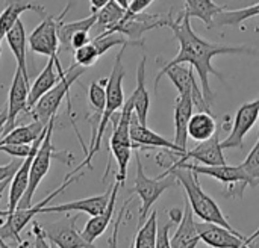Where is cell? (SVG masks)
I'll return each instance as SVG.
<instances>
[{
	"label": "cell",
	"mask_w": 259,
	"mask_h": 248,
	"mask_svg": "<svg viewBox=\"0 0 259 248\" xmlns=\"http://www.w3.org/2000/svg\"><path fill=\"white\" fill-rule=\"evenodd\" d=\"M73 58H74L76 65L88 68V67H91V65H94L97 62V59L100 58V53H99L97 47L94 45V42L91 41L90 44H87V45H83L80 48H76L73 52Z\"/></svg>",
	"instance_id": "cell-37"
},
{
	"label": "cell",
	"mask_w": 259,
	"mask_h": 248,
	"mask_svg": "<svg viewBox=\"0 0 259 248\" xmlns=\"http://www.w3.org/2000/svg\"><path fill=\"white\" fill-rule=\"evenodd\" d=\"M32 147L33 144H5V145H0V152L9 156H14L17 159H24L30 155Z\"/></svg>",
	"instance_id": "cell-39"
},
{
	"label": "cell",
	"mask_w": 259,
	"mask_h": 248,
	"mask_svg": "<svg viewBox=\"0 0 259 248\" xmlns=\"http://www.w3.org/2000/svg\"><path fill=\"white\" fill-rule=\"evenodd\" d=\"M135 164H137V174H135V182L134 188L131 189L132 194H137L141 200V209H140V220H138V227L147 220L150 214V208L156 203V200L171 186L178 183L176 177L173 174H168L165 177H156L152 179L144 173V167L141 162V158L137 155L135 156Z\"/></svg>",
	"instance_id": "cell-5"
},
{
	"label": "cell",
	"mask_w": 259,
	"mask_h": 248,
	"mask_svg": "<svg viewBox=\"0 0 259 248\" xmlns=\"http://www.w3.org/2000/svg\"><path fill=\"white\" fill-rule=\"evenodd\" d=\"M0 56H2V44H0Z\"/></svg>",
	"instance_id": "cell-49"
},
{
	"label": "cell",
	"mask_w": 259,
	"mask_h": 248,
	"mask_svg": "<svg viewBox=\"0 0 259 248\" xmlns=\"http://www.w3.org/2000/svg\"><path fill=\"white\" fill-rule=\"evenodd\" d=\"M61 79H62V77H61L59 71L56 70L55 59H53V58H49L47 65L44 67V70L38 74L36 80H35V82L30 85V88H29L27 111H30V109L38 103V100H39L47 91H50Z\"/></svg>",
	"instance_id": "cell-24"
},
{
	"label": "cell",
	"mask_w": 259,
	"mask_h": 248,
	"mask_svg": "<svg viewBox=\"0 0 259 248\" xmlns=\"http://www.w3.org/2000/svg\"><path fill=\"white\" fill-rule=\"evenodd\" d=\"M241 167L256 183H259V136L256 144L253 145V148L250 150V153L247 155V158L244 159Z\"/></svg>",
	"instance_id": "cell-38"
},
{
	"label": "cell",
	"mask_w": 259,
	"mask_h": 248,
	"mask_svg": "<svg viewBox=\"0 0 259 248\" xmlns=\"http://www.w3.org/2000/svg\"><path fill=\"white\" fill-rule=\"evenodd\" d=\"M200 238L197 233L196 221H194V212L185 199V208H184V217L181 223L178 224V229L171 238V248H196Z\"/></svg>",
	"instance_id": "cell-23"
},
{
	"label": "cell",
	"mask_w": 259,
	"mask_h": 248,
	"mask_svg": "<svg viewBox=\"0 0 259 248\" xmlns=\"http://www.w3.org/2000/svg\"><path fill=\"white\" fill-rule=\"evenodd\" d=\"M111 192H112V186L100 195H94V197L70 202V203L55 205V206H46L41 209L39 214H67V212L74 211V212H85L90 217H96L106 209L109 199H111Z\"/></svg>",
	"instance_id": "cell-19"
},
{
	"label": "cell",
	"mask_w": 259,
	"mask_h": 248,
	"mask_svg": "<svg viewBox=\"0 0 259 248\" xmlns=\"http://www.w3.org/2000/svg\"><path fill=\"white\" fill-rule=\"evenodd\" d=\"M158 236V214L153 211L147 220L138 227L132 248H155Z\"/></svg>",
	"instance_id": "cell-32"
},
{
	"label": "cell",
	"mask_w": 259,
	"mask_h": 248,
	"mask_svg": "<svg viewBox=\"0 0 259 248\" xmlns=\"http://www.w3.org/2000/svg\"><path fill=\"white\" fill-rule=\"evenodd\" d=\"M96 20H97V15L96 14H91L90 17L87 18H82V20H77V21H71V23H61L59 29H58V38H59V52H70L71 47H70V41H71V36L79 32V30H91L96 24Z\"/></svg>",
	"instance_id": "cell-31"
},
{
	"label": "cell",
	"mask_w": 259,
	"mask_h": 248,
	"mask_svg": "<svg viewBox=\"0 0 259 248\" xmlns=\"http://www.w3.org/2000/svg\"><path fill=\"white\" fill-rule=\"evenodd\" d=\"M93 42L97 47L100 56L105 55L112 47H117V45H121V47H127V45H140V47H143L144 45V41H132L127 36H124L123 33H118V32H102L96 38H93Z\"/></svg>",
	"instance_id": "cell-33"
},
{
	"label": "cell",
	"mask_w": 259,
	"mask_h": 248,
	"mask_svg": "<svg viewBox=\"0 0 259 248\" xmlns=\"http://www.w3.org/2000/svg\"><path fill=\"white\" fill-rule=\"evenodd\" d=\"M29 88H30V83L24 79L23 73L17 67L11 88H9V94H8V106H6L8 118H6V124H5L2 135H6L9 130H12L15 127V121H17L18 115L23 114L24 111H27Z\"/></svg>",
	"instance_id": "cell-15"
},
{
	"label": "cell",
	"mask_w": 259,
	"mask_h": 248,
	"mask_svg": "<svg viewBox=\"0 0 259 248\" xmlns=\"http://www.w3.org/2000/svg\"><path fill=\"white\" fill-rule=\"evenodd\" d=\"M170 18V12L168 14H135L131 17H123L115 26H112L109 30L105 32H118L123 33L124 36H127L132 41H143V35L152 29L156 27H167Z\"/></svg>",
	"instance_id": "cell-10"
},
{
	"label": "cell",
	"mask_w": 259,
	"mask_h": 248,
	"mask_svg": "<svg viewBox=\"0 0 259 248\" xmlns=\"http://www.w3.org/2000/svg\"><path fill=\"white\" fill-rule=\"evenodd\" d=\"M8 183H11V180H6V182L0 183V199H2V195H3V191H5V188L8 186Z\"/></svg>",
	"instance_id": "cell-47"
},
{
	"label": "cell",
	"mask_w": 259,
	"mask_h": 248,
	"mask_svg": "<svg viewBox=\"0 0 259 248\" xmlns=\"http://www.w3.org/2000/svg\"><path fill=\"white\" fill-rule=\"evenodd\" d=\"M76 221L77 215H74L73 218H65L56 223L46 224L42 227L46 239H49L58 248H96L82 236V233L77 232Z\"/></svg>",
	"instance_id": "cell-11"
},
{
	"label": "cell",
	"mask_w": 259,
	"mask_h": 248,
	"mask_svg": "<svg viewBox=\"0 0 259 248\" xmlns=\"http://www.w3.org/2000/svg\"><path fill=\"white\" fill-rule=\"evenodd\" d=\"M173 223H167L162 227H158V236H156V247L155 248H171V238H170V229Z\"/></svg>",
	"instance_id": "cell-40"
},
{
	"label": "cell",
	"mask_w": 259,
	"mask_h": 248,
	"mask_svg": "<svg viewBox=\"0 0 259 248\" xmlns=\"http://www.w3.org/2000/svg\"><path fill=\"white\" fill-rule=\"evenodd\" d=\"M111 0H90V3H91V12L93 14H96V12H99L105 5H108Z\"/></svg>",
	"instance_id": "cell-44"
},
{
	"label": "cell",
	"mask_w": 259,
	"mask_h": 248,
	"mask_svg": "<svg viewBox=\"0 0 259 248\" xmlns=\"http://www.w3.org/2000/svg\"><path fill=\"white\" fill-rule=\"evenodd\" d=\"M241 248H255V247H253V242H252V244H246L244 247H241Z\"/></svg>",
	"instance_id": "cell-48"
},
{
	"label": "cell",
	"mask_w": 259,
	"mask_h": 248,
	"mask_svg": "<svg viewBox=\"0 0 259 248\" xmlns=\"http://www.w3.org/2000/svg\"><path fill=\"white\" fill-rule=\"evenodd\" d=\"M146 61L147 58L143 56L138 68H137V88L131 94V98L134 102V112L138 118V121L144 126H147L149 111H150V95L146 88Z\"/></svg>",
	"instance_id": "cell-25"
},
{
	"label": "cell",
	"mask_w": 259,
	"mask_h": 248,
	"mask_svg": "<svg viewBox=\"0 0 259 248\" xmlns=\"http://www.w3.org/2000/svg\"><path fill=\"white\" fill-rule=\"evenodd\" d=\"M259 118V98L244 103L235 115L232 130L226 139L222 141V148H243L246 135L252 130Z\"/></svg>",
	"instance_id": "cell-12"
},
{
	"label": "cell",
	"mask_w": 259,
	"mask_h": 248,
	"mask_svg": "<svg viewBox=\"0 0 259 248\" xmlns=\"http://www.w3.org/2000/svg\"><path fill=\"white\" fill-rule=\"evenodd\" d=\"M256 15H259V2L243 9L222 11L214 20V26H240L246 20L253 18Z\"/></svg>",
	"instance_id": "cell-35"
},
{
	"label": "cell",
	"mask_w": 259,
	"mask_h": 248,
	"mask_svg": "<svg viewBox=\"0 0 259 248\" xmlns=\"http://www.w3.org/2000/svg\"><path fill=\"white\" fill-rule=\"evenodd\" d=\"M91 41H93V38L90 36V32H88V30H79V32H76V33L71 36L70 47H71V50L74 52L76 48H80V47L90 44Z\"/></svg>",
	"instance_id": "cell-41"
},
{
	"label": "cell",
	"mask_w": 259,
	"mask_h": 248,
	"mask_svg": "<svg viewBox=\"0 0 259 248\" xmlns=\"http://www.w3.org/2000/svg\"><path fill=\"white\" fill-rule=\"evenodd\" d=\"M109 150L118 165L115 180L123 186L126 182V177H127V167H129V162L132 158V147L123 145V144H109Z\"/></svg>",
	"instance_id": "cell-36"
},
{
	"label": "cell",
	"mask_w": 259,
	"mask_h": 248,
	"mask_svg": "<svg viewBox=\"0 0 259 248\" xmlns=\"http://www.w3.org/2000/svg\"><path fill=\"white\" fill-rule=\"evenodd\" d=\"M190 20L191 18L184 15L182 11L178 12L176 17H173V14L170 12L167 27L171 29V32H173L175 38L179 41L181 47H179L178 56L175 59L165 62L164 67L161 68L159 74L156 76L155 91L158 89V83H159L161 77L165 74V71L170 67L178 65V64H187V65H191L197 71L203 97L209 105H212V91L209 86V76L214 74L220 80H223V76L212 67L214 56H219V55H255L256 52L246 45H225V44L209 42V41L203 39L202 36H199L193 30Z\"/></svg>",
	"instance_id": "cell-1"
},
{
	"label": "cell",
	"mask_w": 259,
	"mask_h": 248,
	"mask_svg": "<svg viewBox=\"0 0 259 248\" xmlns=\"http://www.w3.org/2000/svg\"><path fill=\"white\" fill-rule=\"evenodd\" d=\"M83 71H85V68L79 67L76 64H73L68 70H65V76L50 91H47L38 100V103L29 111L30 115L33 117V120H38V121H41L42 124L47 126L50 118L53 115H56V112H58L64 97L68 95L71 85L83 74Z\"/></svg>",
	"instance_id": "cell-8"
},
{
	"label": "cell",
	"mask_w": 259,
	"mask_h": 248,
	"mask_svg": "<svg viewBox=\"0 0 259 248\" xmlns=\"http://www.w3.org/2000/svg\"><path fill=\"white\" fill-rule=\"evenodd\" d=\"M168 217H170V221L173 223V224H179L181 223V220H182V217H184V211H181V209H170L168 211Z\"/></svg>",
	"instance_id": "cell-43"
},
{
	"label": "cell",
	"mask_w": 259,
	"mask_h": 248,
	"mask_svg": "<svg viewBox=\"0 0 259 248\" xmlns=\"http://www.w3.org/2000/svg\"><path fill=\"white\" fill-rule=\"evenodd\" d=\"M190 159L199 162L200 165H209V167L228 164L226 162V158H225V153H223V148H222V141H220V138H219L217 133L212 138L199 142V145H196L193 150H187V153L182 155L181 158L175 159L173 164L188 162Z\"/></svg>",
	"instance_id": "cell-17"
},
{
	"label": "cell",
	"mask_w": 259,
	"mask_h": 248,
	"mask_svg": "<svg viewBox=\"0 0 259 248\" xmlns=\"http://www.w3.org/2000/svg\"><path fill=\"white\" fill-rule=\"evenodd\" d=\"M5 2H6V6H5L3 12L0 14V44H2V39L6 36V33L20 20V15L23 12L32 11L42 17L47 15L46 8L42 5H38L30 0H5Z\"/></svg>",
	"instance_id": "cell-21"
},
{
	"label": "cell",
	"mask_w": 259,
	"mask_h": 248,
	"mask_svg": "<svg viewBox=\"0 0 259 248\" xmlns=\"http://www.w3.org/2000/svg\"><path fill=\"white\" fill-rule=\"evenodd\" d=\"M175 144H178L182 150L187 148L188 142V123L193 117L194 100L191 94H179L175 102Z\"/></svg>",
	"instance_id": "cell-20"
},
{
	"label": "cell",
	"mask_w": 259,
	"mask_h": 248,
	"mask_svg": "<svg viewBox=\"0 0 259 248\" xmlns=\"http://www.w3.org/2000/svg\"><path fill=\"white\" fill-rule=\"evenodd\" d=\"M215 133H217V123L209 112L199 111L197 114H193L188 123V136L191 139L202 142L212 138Z\"/></svg>",
	"instance_id": "cell-29"
},
{
	"label": "cell",
	"mask_w": 259,
	"mask_h": 248,
	"mask_svg": "<svg viewBox=\"0 0 259 248\" xmlns=\"http://www.w3.org/2000/svg\"><path fill=\"white\" fill-rule=\"evenodd\" d=\"M131 248H132V245H131Z\"/></svg>",
	"instance_id": "cell-50"
},
{
	"label": "cell",
	"mask_w": 259,
	"mask_h": 248,
	"mask_svg": "<svg viewBox=\"0 0 259 248\" xmlns=\"http://www.w3.org/2000/svg\"><path fill=\"white\" fill-rule=\"evenodd\" d=\"M188 168L197 174H203V176H209L212 179H215L220 183H225L229 186V192L231 195H238L240 199L243 197V192L247 186H256L258 183L243 170L241 165L238 167H232V165H197V164H190V162H181V164H173L170 168Z\"/></svg>",
	"instance_id": "cell-6"
},
{
	"label": "cell",
	"mask_w": 259,
	"mask_h": 248,
	"mask_svg": "<svg viewBox=\"0 0 259 248\" xmlns=\"http://www.w3.org/2000/svg\"><path fill=\"white\" fill-rule=\"evenodd\" d=\"M106 83H108V79H102L99 82H91V85L88 88V100H90V105L94 112L93 117H90V121L93 126L91 138L94 136V133L97 130V126L100 123L102 114L106 106Z\"/></svg>",
	"instance_id": "cell-30"
},
{
	"label": "cell",
	"mask_w": 259,
	"mask_h": 248,
	"mask_svg": "<svg viewBox=\"0 0 259 248\" xmlns=\"http://www.w3.org/2000/svg\"><path fill=\"white\" fill-rule=\"evenodd\" d=\"M124 50H126V47H121L120 52L117 53L114 67H112L111 74L108 77V83H106V106H105V111L102 114V118H100V123L97 126V130H96L94 136L91 138V144H90L88 153H87L85 159L82 161V164L70 173L71 176L76 174L77 171H80L85 167L93 168L91 161H93L94 155L100 150L102 139H103V135H105V130H106L108 124L111 123L112 117L123 108V105L126 102L124 100V92H123V80H124V76H126V70L123 67Z\"/></svg>",
	"instance_id": "cell-2"
},
{
	"label": "cell",
	"mask_w": 259,
	"mask_h": 248,
	"mask_svg": "<svg viewBox=\"0 0 259 248\" xmlns=\"http://www.w3.org/2000/svg\"><path fill=\"white\" fill-rule=\"evenodd\" d=\"M120 188H121V185L115 180V183L112 185V192H111V199H109V203H108L106 209H105L102 214H99V215H96V217H91V218L87 221L83 230L80 232L82 236H83L90 244H94V241L106 232L109 223L112 221L114 209H115V202H117V194H118V189H120Z\"/></svg>",
	"instance_id": "cell-22"
},
{
	"label": "cell",
	"mask_w": 259,
	"mask_h": 248,
	"mask_svg": "<svg viewBox=\"0 0 259 248\" xmlns=\"http://www.w3.org/2000/svg\"><path fill=\"white\" fill-rule=\"evenodd\" d=\"M168 174H173L176 177L178 183H181L184 186L185 199L188 200L196 217H199L202 221L215 223L229 230H235L231 226V223L226 220L225 214L222 212V209L219 208L215 200L203 191V188L199 182L197 173H194L188 168H171V170H167L165 173H162L159 177H165Z\"/></svg>",
	"instance_id": "cell-3"
},
{
	"label": "cell",
	"mask_w": 259,
	"mask_h": 248,
	"mask_svg": "<svg viewBox=\"0 0 259 248\" xmlns=\"http://www.w3.org/2000/svg\"><path fill=\"white\" fill-rule=\"evenodd\" d=\"M185 8H184V15L190 18H199L205 23L208 29L214 27V20L215 17L223 11L220 5H217L212 0H184Z\"/></svg>",
	"instance_id": "cell-27"
},
{
	"label": "cell",
	"mask_w": 259,
	"mask_h": 248,
	"mask_svg": "<svg viewBox=\"0 0 259 248\" xmlns=\"http://www.w3.org/2000/svg\"><path fill=\"white\" fill-rule=\"evenodd\" d=\"M46 127L47 126L38 120H33L32 123L24 124V126L14 127L12 130H9L6 135L2 136L0 145H5V144H33L41 136V133L46 130Z\"/></svg>",
	"instance_id": "cell-28"
},
{
	"label": "cell",
	"mask_w": 259,
	"mask_h": 248,
	"mask_svg": "<svg viewBox=\"0 0 259 248\" xmlns=\"http://www.w3.org/2000/svg\"><path fill=\"white\" fill-rule=\"evenodd\" d=\"M6 118H8V114H6V108H2L0 109V133L3 132L5 129V124H6Z\"/></svg>",
	"instance_id": "cell-45"
},
{
	"label": "cell",
	"mask_w": 259,
	"mask_h": 248,
	"mask_svg": "<svg viewBox=\"0 0 259 248\" xmlns=\"http://www.w3.org/2000/svg\"><path fill=\"white\" fill-rule=\"evenodd\" d=\"M131 139L134 148H162V150H173L179 153H187L182 150L178 144L165 139L164 136L158 135L156 132L150 130L147 126L141 124L134 112L132 121H131Z\"/></svg>",
	"instance_id": "cell-18"
},
{
	"label": "cell",
	"mask_w": 259,
	"mask_h": 248,
	"mask_svg": "<svg viewBox=\"0 0 259 248\" xmlns=\"http://www.w3.org/2000/svg\"><path fill=\"white\" fill-rule=\"evenodd\" d=\"M55 121H56V115H53L50 118V121L47 123L46 127V136L33 158L32 167H30V174H29V186L27 191L24 194V197L21 199L20 205L17 208L23 209V208H30L32 206V199L39 186V183L42 182V179L46 177V174L50 170V164L52 159H61L67 164L74 161L73 155H68L67 152H56L53 144H52V135H53V129H55Z\"/></svg>",
	"instance_id": "cell-4"
},
{
	"label": "cell",
	"mask_w": 259,
	"mask_h": 248,
	"mask_svg": "<svg viewBox=\"0 0 259 248\" xmlns=\"http://www.w3.org/2000/svg\"><path fill=\"white\" fill-rule=\"evenodd\" d=\"M70 6L71 5L68 3L59 15H46L44 17V20L27 36V44H29L30 50H33L38 55L47 56V58L58 55V52H59L58 29H59L65 14L68 12Z\"/></svg>",
	"instance_id": "cell-9"
},
{
	"label": "cell",
	"mask_w": 259,
	"mask_h": 248,
	"mask_svg": "<svg viewBox=\"0 0 259 248\" xmlns=\"http://www.w3.org/2000/svg\"><path fill=\"white\" fill-rule=\"evenodd\" d=\"M197 233L202 242L209 248H241L246 245V238L237 232L229 230L215 223H196Z\"/></svg>",
	"instance_id": "cell-16"
},
{
	"label": "cell",
	"mask_w": 259,
	"mask_h": 248,
	"mask_svg": "<svg viewBox=\"0 0 259 248\" xmlns=\"http://www.w3.org/2000/svg\"><path fill=\"white\" fill-rule=\"evenodd\" d=\"M80 177H82V174H77V176H74V174H73V176H71V174H67L64 183H62L59 188H56L55 191H52V192H50L46 199H42L39 203L32 205L30 208H23V209L17 208V209L14 211V214H11V215L6 217L5 224L0 226V236H2L3 239H14L17 244H21L20 233L23 232V229L35 218V215H38V214L41 212L42 208L49 206V203H50L55 197H58L59 194H62L73 182L79 180Z\"/></svg>",
	"instance_id": "cell-7"
},
{
	"label": "cell",
	"mask_w": 259,
	"mask_h": 248,
	"mask_svg": "<svg viewBox=\"0 0 259 248\" xmlns=\"http://www.w3.org/2000/svg\"><path fill=\"white\" fill-rule=\"evenodd\" d=\"M9 48L12 50L15 59H17V67L23 73L24 79L29 82V74H27V62H26V45H27V36H26V27L21 20H18L14 27L6 33L5 36Z\"/></svg>",
	"instance_id": "cell-26"
},
{
	"label": "cell",
	"mask_w": 259,
	"mask_h": 248,
	"mask_svg": "<svg viewBox=\"0 0 259 248\" xmlns=\"http://www.w3.org/2000/svg\"><path fill=\"white\" fill-rule=\"evenodd\" d=\"M46 136V130L41 133V136L33 142V147H32V152L27 158L23 159L20 168L17 170V173L12 176L11 179V185H9V197H8V209L6 211H0V217H8L11 214H14V211L17 209V206L20 205L21 199L24 197L26 191H27V186H29V174H30V167H32V162H33V158L42 142Z\"/></svg>",
	"instance_id": "cell-13"
},
{
	"label": "cell",
	"mask_w": 259,
	"mask_h": 248,
	"mask_svg": "<svg viewBox=\"0 0 259 248\" xmlns=\"http://www.w3.org/2000/svg\"><path fill=\"white\" fill-rule=\"evenodd\" d=\"M259 238V227L249 236V238H246V244H252V242H255L256 239Z\"/></svg>",
	"instance_id": "cell-46"
},
{
	"label": "cell",
	"mask_w": 259,
	"mask_h": 248,
	"mask_svg": "<svg viewBox=\"0 0 259 248\" xmlns=\"http://www.w3.org/2000/svg\"><path fill=\"white\" fill-rule=\"evenodd\" d=\"M165 76H168V79L173 82V85L176 86L179 94H191L193 100H194V106L199 111L203 112H209L211 111V105L205 100L202 88H199L197 79L193 74V67H187L184 64H178L170 67L165 71Z\"/></svg>",
	"instance_id": "cell-14"
},
{
	"label": "cell",
	"mask_w": 259,
	"mask_h": 248,
	"mask_svg": "<svg viewBox=\"0 0 259 248\" xmlns=\"http://www.w3.org/2000/svg\"><path fill=\"white\" fill-rule=\"evenodd\" d=\"M23 161H12L6 165H0V183L6 182V180H11L12 176L17 173V170L20 168Z\"/></svg>",
	"instance_id": "cell-42"
},
{
	"label": "cell",
	"mask_w": 259,
	"mask_h": 248,
	"mask_svg": "<svg viewBox=\"0 0 259 248\" xmlns=\"http://www.w3.org/2000/svg\"><path fill=\"white\" fill-rule=\"evenodd\" d=\"M126 14V9L117 3L115 0H111L108 5H105L99 12H96L97 20H96V27L100 29V33L105 30H109L112 26H115Z\"/></svg>",
	"instance_id": "cell-34"
}]
</instances>
